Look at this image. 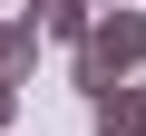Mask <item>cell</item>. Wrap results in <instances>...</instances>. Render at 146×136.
I'll return each instance as SVG.
<instances>
[{"label":"cell","mask_w":146,"mask_h":136,"mask_svg":"<svg viewBox=\"0 0 146 136\" xmlns=\"http://www.w3.org/2000/svg\"><path fill=\"white\" fill-rule=\"evenodd\" d=\"M146 68V10H98V29H88V49L68 58V78H78L88 97H107V88H127Z\"/></svg>","instance_id":"obj_1"},{"label":"cell","mask_w":146,"mask_h":136,"mask_svg":"<svg viewBox=\"0 0 146 136\" xmlns=\"http://www.w3.org/2000/svg\"><path fill=\"white\" fill-rule=\"evenodd\" d=\"M88 126H98V136H146V78H127V88L88 97Z\"/></svg>","instance_id":"obj_2"},{"label":"cell","mask_w":146,"mask_h":136,"mask_svg":"<svg viewBox=\"0 0 146 136\" xmlns=\"http://www.w3.org/2000/svg\"><path fill=\"white\" fill-rule=\"evenodd\" d=\"M39 39H58V49H88V29H98V10H88V0H39Z\"/></svg>","instance_id":"obj_3"},{"label":"cell","mask_w":146,"mask_h":136,"mask_svg":"<svg viewBox=\"0 0 146 136\" xmlns=\"http://www.w3.org/2000/svg\"><path fill=\"white\" fill-rule=\"evenodd\" d=\"M29 68H39V20L20 10V20H0V88H20Z\"/></svg>","instance_id":"obj_4"},{"label":"cell","mask_w":146,"mask_h":136,"mask_svg":"<svg viewBox=\"0 0 146 136\" xmlns=\"http://www.w3.org/2000/svg\"><path fill=\"white\" fill-rule=\"evenodd\" d=\"M10 117H20V88H0V136H10Z\"/></svg>","instance_id":"obj_5"}]
</instances>
